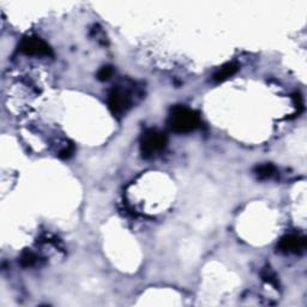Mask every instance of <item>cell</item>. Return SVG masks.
<instances>
[{
	"label": "cell",
	"mask_w": 307,
	"mask_h": 307,
	"mask_svg": "<svg viewBox=\"0 0 307 307\" xmlns=\"http://www.w3.org/2000/svg\"><path fill=\"white\" fill-rule=\"evenodd\" d=\"M168 124L174 132L189 133L197 129L201 124L200 115L191 108L185 106H175L172 108Z\"/></svg>",
	"instance_id": "1"
},
{
	"label": "cell",
	"mask_w": 307,
	"mask_h": 307,
	"mask_svg": "<svg viewBox=\"0 0 307 307\" xmlns=\"http://www.w3.org/2000/svg\"><path fill=\"white\" fill-rule=\"evenodd\" d=\"M167 144V137L157 130L150 129L143 133L141 138V153L144 157H153L155 154L164 149Z\"/></svg>",
	"instance_id": "2"
},
{
	"label": "cell",
	"mask_w": 307,
	"mask_h": 307,
	"mask_svg": "<svg viewBox=\"0 0 307 307\" xmlns=\"http://www.w3.org/2000/svg\"><path fill=\"white\" fill-rule=\"evenodd\" d=\"M19 51L27 55H41V56H51L53 55L52 50L48 46L44 40L36 36H27L19 44Z\"/></svg>",
	"instance_id": "3"
},
{
	"label": "cell",
	"mask_w": 307,
	"mask_h": 307,
	"mask_svg": "<svg viewBox=\"0 0 307 307\" xmlns=\"http://www.w3.org/2000/svg\"><path fill=\"white\" fill-rule=\"evenodd\" d=\"M277 249L283 254H301L306 249V239L295 234L284 235L277 244Z\"/></svg>",
	"instance_id": "4"
},
{
	"label": "cell",
	"mask_w": 307,
	"mask_h": 307,
	"mask_svg": "<svg viewBox=\"0 0 307 307\" xmlns=\"http://www.w3.org/2000/svg\"><path fill=\"white\" fill-rule=\"evenodd\" d=\"M108 104H109V109L112 110L113 114H121L126 107L129 106V99L125 95V93L119 88H114L109 94V99H108Z\"/></svg>",
	"instance_id": "5"
},
{
	"label": "cell",
	"mask_w": 307,
	"mask_h": 307,
	"mask_svg": "<svg viewBox=\"0 0 307 307\" xmlns=\"http://www.w3.org/2000/svg\"><path fill=\"white\" fill-rule=\"evenodd\" d=\"M239 67L237 64H234V62H228V64L223 65L220 70L216 71L212 79H214L215 82H217V83H220V82L226 81V79H228L229 77L235 75Z\"/></svg>",
	"instance_id": "6"
},
{
	"label": "cell",
	"mask_w": 307,
	"mask_h": 307,
	"mask_svg": "<svg viewBox=\"0 0 307 307\" xmlns=\"http://www.w3.org/2000/svg\"><path fill=\"white\" fill-rule=\"evenodd\" d=\"M275 172H276V168H275L274 164H271V163L260 164V166H258L257 168L255 169L256 175H257V178L260 179V180H266V179H270L272 175L275 174Z\"/></svg>",
	"instance_id": "7"
},
{
	"label": "cell",
	"mask_w": 307,
	"mask_h": 307,
	"mask_svg": "<svg viewBox=\"0 0 307 307\" xmlns=\"http://www.w3.org/2000/svg\"><path fill=\"white\" fill-rule=\"evenodd\" d=\"M19 261H21V265L23 266V268H29V266H33L34 264L38 261V257H36V255L33 254V252L27 251L21 256Z\"/></svg>",
	"instance_id": "8"
},
{
	"label": "cell",
	"mask_w": 307,
	"mask_h": 307,
	"mask_svg": "<svg viewBox=\"0 0 307 307\" xmlns=\"http://www.w3.org/2000/svg\"><path fill=\"white\" fill-rule=\"evenodd\" d=\"M261 277H263V280L265 281L266 283L271 284V286H274L275 288H277L278 287V280H277V276L275 275V272L272 271L270 268H266L264 269L263 271H261Z\"/></svg>",
	"instance_id": "9"
},
{
	"label": "cell",
	"mask_w": 307,
	"mask_h": 307,
	"mask_svg": "<svg viewBox=\"0 0 307 307\" xmlns=\"http://www.w3.org/2000/svg\"><path fill=\"white\" fill-rule=\"evenodd\" d=\"M113 72H114V70H113L112 66H108V65L107 66H102L98 72V79L99 81H102V82L108 81V79L112 77Z\"/></svg>",
	"instance_id": "10"
},
{
	"label": "cell",
	"mask_w": 307,
	"mask_h": 307,
	"mask_svg": "<svg viewBox=\"0 0 307 307\" xmlns=\"http://www.w3.org/2000/svg\"><path fill=\"white\" fill-rule=\"evenodd\" d=\"M73 155V146L65 147L64 149L59 153V157L60 158H70Z\"/></svg>",
	"instance_id": "11"
}]
</instances>
